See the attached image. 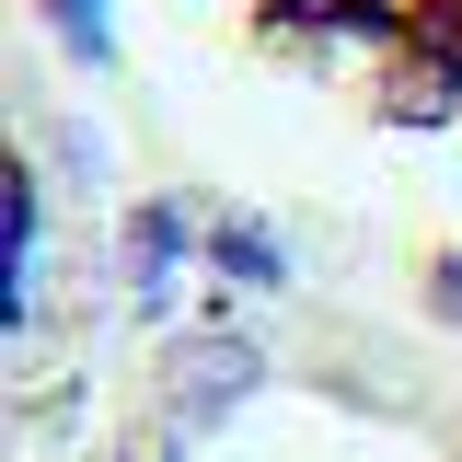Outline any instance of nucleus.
I'll return each mask as SVG.
<instances>
[{
    "mask_svg": "<svg viewBox=\"0 0 462 462\" xmlns=\"http://www.w3.org/2000/svg\"><path fill=\"white\" fill-rule=\"evenodd\" d=\"M185 12L382 185L462 208V0H185Z\"/></svg>",
    "mask_w": 462,
    "mask_h": 462,
    "instance_id": "nucleus-1",
    "label": "nucleus"
}]
</instances>
